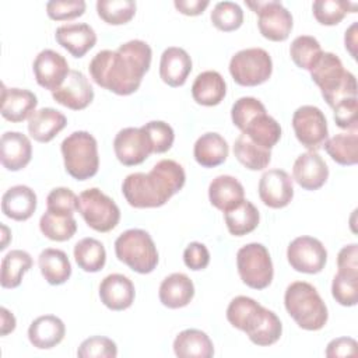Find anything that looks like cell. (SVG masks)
<instances>
[{"label":"cell","instance_id":"1","mask_svg":"<svg viewBox=\"0 0 358 358\" xmlns=\"http://www.w3.org/2000/svg\"><path fill=\"white\" fill-rule=\"evenodd\" d=\"M152 50L141 39H131L116 50H99L90 62L91 78L99 87L116 94L130 95L150 70Z\"/></svg>","mask_w":358,"mask_h":358},{"label":"cell","instance_id":"2","mask_svg":"<svg viewBox=\"0 0 358 358\" xmlns=\"http://www.w3.org/2000/svg\"><path fill=\"white\" fill-rule=\"evenodd\" d=\"M186 182V173L173 159L158 161L148 173L134 172L124 178L122 193L134 208H155L164 206Z\"/></svg>","mask_w":358,"mask_h":358},{"label":"cell","instance_id":"3","mask_svg":"<svg viewBox=\"0 0 358 358\" xmlns=\"http://www.w3.org/2000/svg\"><path fill=\"white\" fill-rule=\"evenodd\" d=\"M227 319L234 327L245 331L253 344L260 347L277 343L282 334L278 316L250 296H235L227 308Z\"/></svg>","mask_w":358,"mask_h":358},{"label":"cell","instance_id":"4","mask_svg":"<svg viewBox=\"0 0 358 358\" xmlns=\"http://www.w3.org/2000/svg\"><path fill=\"white\" fill-rule=\"evenodd\" d=\"M284 305L288 315L303 330L316 331L327 323V306L316 288L306 281H294L287 287Z\"/></svg>","mask_w":358,"mask_h":358},{"label":"cell","instance_id":"5","mask_svg":"<svg viewBox=\"0 0 358 358\" xmlns=\"http://www.w3.org/2000/svg\"><path fill=\"white\" fill-rule=\"evenodd\" d=\"M313 83L320 88L322 96L330 108L347 98L357 96L355 76L344 70L338 56L331 52H323L317 63L310 70Z\"/></svg>","mask_w":358,"mask_h":358},{"label":"cell","instance_id":"6","mask_svg":"<svg viewBox=\"0 0 358 358\" xmlns=\"http://www.w3.org/2000/svg\"><path fill=\"white\" fill-rule=\"evenodd\" d=\"M66 172L77 179L87 180L96 175L99 168L98 143L88 131L78 130L69 134L60 144Z\"/></svg>","mask_w":358,"mask_h":358},{"label":"cell","instance_id":"7","mask_svg":"<svg viewBox=\"0 0 358 358\" xmlns=\"http://www.w3.org/2000/svg\"><path fill=\"white\" fill-rule=\"evenodd\" d=\"M116 257L140 274L151 273L158 264V250L151 235L138 228L127 229L115 241Z\"/></svg>","mask_w":358,"mask_h":358},{"label":"cell","instance_id":"8","mask_svg":"<svg viewBox=\"0 0 358 358\" xmlns=\"http://www.w3.org/2000/svg\"><path fill=\"white\" fill-rule=\"evenodd\" d=\"M236 267L242 282L249 288L264 289L273 281V262L262 243L252 242L242 246L236 253Z\"/></svg>","mask_w":358,"mask_h":358},{"label":"cell","instance_id":"9","mask_svg":"<svg viewBox=\"0 0 358 358\" xmlns=\"http://www.w3.org/2000/svg\"><path fill=\"white\" fill-rule=\"evenodd\" d=\"M77 210L85 224L96 232L112 231L120 220L117 204L98 187L87 189L78 196Z\"/></svg>","mask_w":358,"mask_h":358},{"label":"cell","instance_id":"10","mask_svg":"<svg viewBox=\"0 0 358 358\" xmlns=\"http://www.w3.org/2000/svg\"><path fill=\"white\" fill-rule=\"evenodd\" d=\"M229 73L236 84L256 87L270 78L273 62L268 52L262 48L242 49L231 57Z\"/></svg>","mask_w":358,"mask_h":358},{"label":"cell","instance_id":"11","mask_svg":"<svg viewBox=\"0 0 358 358\" xmlns=\"http://www.w3.org/2000/svg\"><path fill=\"white\" fill-rule=\"evenodd\" d=\"M246 6L257 14V27L266 39L282 42L289 36L292 15L280 1H246Z\"/></svg>","mask_w":358,"mask_h":358},{"label":"cell","instance_id":"12","mask_svg":"<svg viewBox=\"0 0 358 358\" xmlns=\"http://www.w3.org/2000/svg\"><path fill=\"white\" fill-rule=\"evenodd\" d=\"M292 127L296 140L309 151H317L329 136L324 113L313 105L299 106L292 115Z\"/></svg>","mask_w":358,"mask_h":358},{"label":"cell","instance_id":"13","mask_svg":"<svg viewBox=\"0 0 358 358\" xmlns=\"http://www.w3.org/2000/svg\"><path fill=\"white\" fill-rule=\"evenodd\" d=\"M287 259L295 271L317 274L326 266L327 250L316 238L298 236L288 245Z\"/></svg>","mask_w":358,"mask_h":358},{"label":"cell","instance_id":"14","mask_svg":"<svg viewBox=\"0 0 358 358\" xmlns=\"http://www.w3.org/2000/svg\"><path fill=\"white\" fill-rule=\"evenodd\" d=\"M115 155L120 164L134 166L144 162L152 154V145L141 127H124L113 140Z\"/></svg>","mask_w":358,"mask_h":358},{"label":"cell","instance_id":"15","mask_svg":"<svg viewBox=\"0 0 358 358\" xmlns=\"http://www.w3.org/2000/svg\"><path fill=\"white\" fill-rule=\"evenodd\" d=\"M259 197L270 208H284L294 197L291 176L284 169H268L259 180Z\"/></svg>","mask_w":358,"mask_h":358},{"label":"cell","instance_id":"16","mask_svg":"<svg viewBox=\"0 0 358 358\" xmlns=\"http://www.w3.org/2000/svg\"><path fill=\"white\" fill-rule=\"evenodd\" d=\"M36 83L49 91H56L70 73L69 63L56 50L45 49L38 53L32 64Z\"/></svg>","mask_w":358,"mask_h":358},{"label":"cell","instance_id":"17","mask_svg":"<svg viewBox=\"0 0 358 358\" xmlns=\"http://www.w3.org/2000/svg\"><path fill=\"white\" fill-rule=\"evenodd\" d=\"M52 98L71 110H83L92 102L94 90L81 71L70 70L64 83L52 92Z\"/></svg>","mask_w":358,"mask_h":358},{"label":"cell","instance_id":"18","mask_svg":"<svg viewBox=\"0 0 358 358\" xmlns=\"http://www.w3.org/2000/svg\"><path fill=\"white\" fill-rule=\"evenodd\" d=\"M292 178L302 189L317 190L326 183L329 178V168L316 151H306L295 159Z\"/></svg>","mask_w":358,"mask_h":358},{"label":"cell","instance_id":"19","mask_svg":"<svg viewBox=\"0 0 358 358\" xmlns=\"http://www.w3.org/2000/svg\"><path fill=\"white\" fill-rule=\"evenodd\" d=\"M134 284L123 274H109L99 284L101 302L110 310H124L130 308L134 302Z\"/></svg>","mask_w":358,"mask_h":358},{"label":"cell","instance_id":"20","mask_svg":"<svg viewBox=\"0 0 358 358\" xmlns=\"http://www.w3.org/2000/svg\"><path fill=\"white\" fill-rule=\"evenodd\" d=\"M55 38L56 42L74 57H83L96 43L94 28L85 22L60 25L55 32Z\"/></svg>","mask_w":358,"mask_h":358},{"label":"cell","instance_id":"21","mask_svg":"<svg viewBox=\"0 0 358 358\" xmlns=\"http://www.w3.org/2000/svg\"><path fill=\"white\" fill-rule=\"evenodd\" d=\"M32 157L29 138L20 131H6L0 140V159L7 171H21Z\"/></svg>","mask_w":358,"mask_h":358},{"label":"cell","instance_id":"22","mask_svg":"<svg viewBox=\"0 0 358 358\" xmlns=\"http://www.w3.org/2000/svg\"><path fill=\"white\" fill-rule=\"evenodd\" d=\"M1 88V116L11 123L29 119L38 105L36 95L29 90L7 88L4 84Z\"/></svg>","mask_w":358,"mask_h":358},{"label":"cell","instance_id":"23","mask_svg":"<svg viewBox=\"0 0 358 358\" xmlns=\"http://www.w3.org/2000/svg\"><path fill=\"white\" fill-rule=\"evenodd\" d=\"M192 71L189 53L178 46L166 48L159 60V77L169 87H180L186 83Z\"/></svg>","mask_w":358,"mask_h":358},{"label":"cell","instance_id":"24","mask_svg":"<svg viewBox=\"0 0 358 358\" xmlns=\"http://www.w3.org/2000/svg\"><path fill=\"white\" fill-rule=\"evenodd\" d=\"M38 199L35 192L25 186L17 185L4 192L1 197V211L14 221H27L36 210Z\"/></svg>","mask_w":358,"mask_h":358},{"label":"cell","instance_id":"25","mask_svg":"<svg viewBox=\"0 0 358 358\" xmlns=\"http://www.w3.org/2000/svg\"><path fill=\"white\" fill-rule=\"evenodd\" d=\"M66 334L63 320L55 315L36 317L28 327L29 343L39 350H50L60 344Z\"/></svg>","mask_w":358,"mask_h":358},{"label":"cell","instance_id":"26","mask_svg":"<svg viewBox=\"0 0 358 358\" xmlns=\"http://www.w3.org/2000/svg\"><path fill=\"white\" fill-rule=\"evenodd\" d=\"M159 301L169 309H179L189 305L194 296L193 281L183 273H172L165 277L158 291Z\"/></svg>","mask_w":358,"mask_h":358},{"label":"cell","instance_id":"27","mask_svg":"<svg viewBox=\"0 0 358 358\" xmlns=\"http://www.w3.org/2000/svg\"><path fill=\"white\" fill-rule=\"evenodd\" d=\"M67 124L66 116L53 109L42 108L35 110L28 119V133L38 143H49Z\"/></svg>","mask_w":358,"mask_h":358},{"label":"cell","instance_id":"28","mask_svg":"<svg viewBox=\"0 0 358 358\" xmlns=\"http://www.w3.org/2000/svg\"><path fill=\"white\" fill-rule=\"evenodd\" d=\"M208 199L215 208L225 213L245 199V190L236 178L231 175H220L210 182Z\"/></svg>","mask_w":358,"mask_h":358},{"label":"cell","instance_id":"29","mask_svg":"<svg viewBox=\"0 0 358 358\" xmlns=\"http://www.w3.org/2000/svg\"><path fill=\"white\" fill-rule=\"evenodd\" d=\"M227 94V84L218 71L207 70L200 73L192 85L193 99L203 106H215L221 103Z\"/></svg>","mask_w":358,"mask_h":358},{"label":"cell","instance_id":"30","mask_svg":"<svg viewBox=\"0 0 358 358\" xmlns=\"http://www.w3.org/2000/svg\"><path fill=\"white\" fill-rule=\"evenodd\" d=\"M229 152L227 140L218 133L201 134L193 147V155L199 165L204 168H214L225 162Z\"/></svg>","mask_w":358,"mask_h":358},{"label":"cell","instance_id":"31","mask_svg":"<svg viewBox=\"0 0 358 358\" xmlns=\"http://www.w3.org/2000/svg\"><path fill=\"white\" fill-rule=\"evenodd\" d=\"M173 352L179 358H211L214 345L207 333L197 329H186L175 337Z\"/></svg>","mask_w":358,"mask_h":358},{"label":"cell","instance_id":"32","mask_svg":"<svg viewBox=\"0 0 358 358\" xmlns=\"http://www.w3.org/2000/svg\"><path fill=\"white\" fill-rule=\"evenodd\" d=\"M242 133L257 145L271 150L281 138V126L274 117L262 112L246 123Z\"/></svg>","mask_w":358,"mask_h":358},{"label":"cell","instance_id":"33","mask_svg":"<svg viewBox=\"0 0 358 358\" xmlns=\"http://www.w3.org/2000/svg\"><path fill=\"white\" fill-rule=\"evenodd\" d=\"M41 274L50 285H62L71 275V264L67 255L60 249L48 248L38 257Z\"/></svg>","mask_w":358,"mask_h":358},{"label":"cell","instance_id":"34","mask_svg":"<svg viewBox=\"0 0 358 358\" xmlns=\"http://www.w3.org/2000/svg\"><path fill=\"white\" fill-rule=\"evenodd\" d=\"M225 224L231 235L243 236L253 232L260 221L259 210L249 200H242L238 206L224 213Z\"/></svg>","mask_w":358,"mask_h":358},{"label":"cell","instance_id":"35","mask_svg":"<svg viewBox=\"0 0 358 358\" xmlns=\"http://www.w3.org/2000/svg\"><path fill=\"white\" fill-rule=\"evenodd\" d=\"M32 264L34 262L28 252L21 249L10 250L1 260V287L7 289L17 288L21 284L24 274L32 267Z\"/></svg>","mask_w":358,"mask_h":358},{"label":"cell","instance_id":"36","mask_svg":"<svg viewBox=\"0 0 358 358\" xmlns=\"http://www.w3.org/2000/svg\"><path fill=\"white\" fill-rule=\"evenodd\" d=\"M324 150L334 162L343 166L355 165L358 161V136L357 131L340 133L324 141Z\"/></svg>","mask_w":358,"mask_h":358},{"label":"cell","instance_id":"37","mask_svg":"<svg viewBox=\"0 0 358 358\" xmlns=\"http://www.w3.org/2000/svg\"><path fill=\"white\" fill-rule=\"evenodd\" d=\"M236 159L250 171H262L271 161V151L253 143L246 134H239L234 143Z\"/></svg>","mask_w":358,"mask_h":358},{"label":"cell","instance_id":"38","mask_svg":"<svg viewBox=\"0 0 358 358\" xmlns=\"http://www.w3.org/2000/svg\"><path fill=\"white\" fill-rule=\"evenodd\" d=\"M74 259L77 266L87 273H96L103 268L106 250L95 238H83L74 245Z\"/></svg>","mask_w":358,"mask_h":358},{"label":"cell","instance_id":"39","mask_svg":"<svg viewBox=\"0 0 358 358\" xmlns=\"http://www.w3.org/2000/svg\"><path fill=\"white\" fill-rule=\"evenodd\" d=\"M41 232L50 241L64 242L74 236L77 221L70 214H60L46 210L39 220Z\"/></svg>","mask_w":358,"mask_h":358},{"label":"cell","instance_id":"40","mask_svg":"<svg viewBox=\"0 0 358 358\" xmlns=\"http://www.w3.org/2000/svg\"><path fill=\"white\" fill-rule=\"evenodd\" d=\"M323 50L319 41L310 35L296 36L289 46V56L292 62L303 70L310 71L320 59Z\"/></svg>","mask_w":358,"mask_h":358},{"label":"cell","instance_id":"41","mask_svg":"<svg viewBox=\"0 0 358 358\" xmlns=\"http://www.w3.org/2000/svg\"><path fill=\"white\" fill-rule=\"evenodd\" d=\"M96 13L101 20L109 25L127 24L136 14V1L133 0H98Z\"/></svg>","mask_w":358,"mask_h":358},{"label":"cell","instance_id":"42","mask_svg":"<svg viewBox=\"0 0 358 358\" xmlns=\"http://www.w3.org/2000/svg\"><path fill=\"white\" fill-rule=\"evenodd\" d=\"M357 4L344 0H316L312 4L313 15L322 25H337L345 14L355 13Z\"/></svg>","mask_w":358,"mask_h":358},{"label":"cell","instance_id":"43","mask_svg":"<svg viewBox=\"0 0 358 358\" xmlns=\"http://www.w3.org/2000/svg\"><path fill=\"white\" fill-rule=\"evenodd\" d=\"M210 18L217 29L231 32L242 25L243 11L241 6L234 1H220L214 6Z\"/></svg>","mask_w":358,"mask_h":358},{"label":"cell","instance_id":"44","mask_svg":"<svg viewBox=\"0 0 358 358\" xmlns=\"http://www.w3.org/2000/svg\"><path fill=\"white\" fill-rule=\"evenodd\" d=\"M331 295L343 306H355L358 302V274L337 271L331 282Z\"/></svg>","mask_w":358,"mask_h":358},{"label":"cell","instance_id":"45","mask_svg":"<svg viewBox=\"0 0 358 358\" xmlns=\"http://www.w3.org/2000/svg\"><path fill=\"white\" fill-rule=\"evenodd\" d=\"M141 129L147 133L151 145H152V152L154 154H162L166 152L175 140V133L173 129L162 122V120H151L145 124L141 126Z\"/></svg>","mask_w":358,"mask_h":358},{"label":"cell","instance_id":"46","mask_svg":"<svg viewBox=\"0 0 358 358\" xmlns=\"http://www.w3.org/2000/svg\"><path fill=\"white\" fill-rule=\"evenodd\" d=\"M116 355V343L103 336H92L85 338L77 350V357L80 358H115Z\"/></svg>","mask_w":358,"mask_h":358},{"label":"cell","instance_id":"47","mask_svg":"<svg viewBox=\"0 0 358 358\" xmlns=\"http://www.w3.org/2000/svg\"><path fill=\"white\" fill-rule=\"evenodd\" d=\"M262 112H266V108L259 99L253 96H242L236 99L235 103L232 105V109H231L232 123L242 131L246 123Z\"/></svg>","mask_w":358,"mask_h":358},{"label":"cell","instance_id":"48","mask_svg":"<svg viewBox=\"0 0 358 358\" xmlns=\"http://www.w3.org/2000/svg\"><path fill=\"white\" fill-rule=\"evenodd\" d=\"M85 7L84 0H52L46 3V14L55 21H69L81 17Z\"/></svg>","mask_w":358,"mask_h":358},{"label":"cell","instance_id":"49","mask_svg":"<svg viewBox=\"0 0 358 358\" xmlns=\"http://www.w3.org/2000/svg\"><path fill=\"white\" fill-rule=\"evenodd\" d=\"M78 197L77 194L70 190L69 187H55L46 197V206L49 211L60 213V214H70L73 215L77 210Z\"/></svg>","mask_w":358,"mask_h":358},{"label":"cell","instance_id":"50","mask_svg":"<svg viewBox=\"0 0 358 358\" xmlns=\"http://www.w3.org/2000/svg\"><path fill=\"white\" fill-rule=\"evenodd\" d=\"M333 116L334 122L340 129L357 131V123H358V99L347 98L338 102L333 106Z\"/></svg>","mask_w":358,"mask_h":358},{"label":"cell","instance_id":"51","mask_svg":"<svg viewBox=\"0 0 358 358\" xmlns=\"http://www.w3.org/2000/svg\"><path fill=\"white\" fill-rule=\"evenodd\" d=\"M183 262L193 271L203 270L210 263V252L201 242H190L183 252Z\"/></svg>","mask_w":358,"mask_h":358},{"label":"cell","instance_id":"52","mask_svg":"<svg viewBox=\"0 0 358 358\" xmlns=\"http://www.w3.org/2000/svg\"><path fill=\"white\" fill-rule=\"evenodd\" d=\"M358 352V344L351 337H338L331 340L326 348V357H355Z\"/></svg>","mask_w":358,"mask_h":358},{"label":"cell","instance_id":"53","mask_svg":"<svg viewBox=\"0 0 358 358\" xmlns=\"http://www.w3.org/2000/svg\"><path fill=\"white\" fill-rule=\"evenodd\" d=\"M337 267L341 273L358 274V245L350 243L344 246L337 256Z\"/></svg>","mask_w":358,"mask_h":358},{"label":"cell","instance_id":"54","mask_svg":"<svg viewBox=\"0 0 358 358\" xmlns=\"http://www.w3.org/2000/svg\"><path fill=\"white\" fill-rule=\"evenodd\" d=\"M210 1L208 0H175L173 6L175 8L185 14V15H200L207 7H208Z\"/></svg>","mask_w":358,"mask_h":358},{"label":"cell","instance_id":"55","mask_svg":"<svg viewBox=\"0 0 358 358\" xmlns=\"http://www.w3.org/2000/svg\"><path fill=\"white\" fill-rule=\"evenodd\" d=\"M0 316H1V324H0L1 330H0V334H1V336H7L8 333L14 331V329H15V324H17L15 317H14V315H13L8 309H6L4 306L0 308Z\"/></svg>","mask_w":358,"mask_h":358},{"label":"cell","instance_id":"56","mask_svg":"<svg viewBox=\"0 0 358 358\" xmlns=\"http://www.w3.org/2000/svg\"><path fill=\"white\" fill-rule=\"evenodd\" d=\"M357 22H352L350 25V28L345 31V35H344V43H345V49L350 52V55L355 59L357 57V52H355V48H357Z\"/></svg>","mask_w":358,"mask_h":358},{"label":"cell","instance_id":"57","mask_svg":"<svg viewBox=\"0 0 358 358\" xmlns=\"http://www.w3.org/2000/svg\"><path fill=\"white\" fill-rule=\"evenodd\" d=\"M1 231H3V242L0 245V250H4L7 248V239H8V235H10V231L6 225H1Z\"/></svg>","mask_w":358,"mask_h":358}]
</instances>
